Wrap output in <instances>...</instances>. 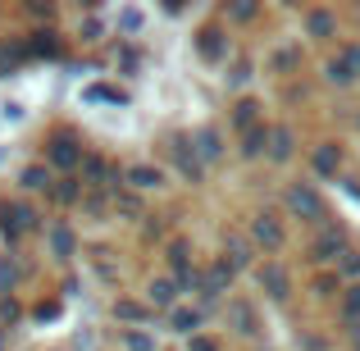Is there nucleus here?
I'll list each match as a JSON object with an SVG mask.
<instances>
[{
	"instance_id": "2eb2a0df",
	"label": "nucleus",
	"mask_w": 360,
	"mask_h": 351,
	"mask_svg": "<svg viewBox=\"0 0 360 351\" xmlns=\"http://www.w3.org/2000/svg\"><path fill=\"white\" fill-rule=\"evenodd\" d=\"M269 141H274V146H269V155H274V160H283V155L292 151V137H288V132H269Z\"/></svg>"
},
{
	"instance_id": "4be33fe9",
	"label": "nucleus",
	"mask_w": 360,
	"mask_h": 351,
	"mask_svg": "<svg viewBox=\"0 0 360 351\" xmlns=\"http://www.w3.org/2000/svg\"><path fill=\"white\" fill-rule=\"evenodd\" d=\"M260 141H264V132H251V137H246V155H260Z\"/></svg>"
},
{
	"instance_id": "20e7f679",
	"label": "nucleus",
	"mask_w": 360,
	"mask_h": 351,
	"mask_svg": "<svg viewBox=\"0 0 360 351\" xmlns=\"http://www.w3.org/2000/svg\"><path fill=\"white\" fill-rule=\"evenodd\" d=\"M174 165L183 169L187 178H201V160L192 155V146H187V141H178V146H174Z\"/></svg>"
},
{
	"instance_id": "f8f14e48",
	"label": "nucleus",
	"mask_w": 360,
	"mask_h": 351,
	"mask_svg": "<svg viewBox=\"0 0 360 351\" xmlns=\"http://www.w3.org/2000/svg\"><path fill=\"white\" fill-rule=\"evenodd\" d=\"M260 279H264V288H274V297H283V292H288V279H278V269H274V264H264Z\"/></svg>"
},
{
	"instance_id": "9b49d317",
	"label": "nucleus",
	"mask_w": 360,
	"mask_h": 351,
	"mask_svg": "<svg viewBox=\"0 0 360 351\" xmlns=\"http://www.w3.org/2000/svg\"><path fill=\"white\" fill-rule=\"evenodd\" d=\"M315 169H319V174H333V169H338V146L315 151Z\"/></svg>"
},
{
	"instance_id": "423d86ee",
	"label": "nucleus",
	"mask_w": 360,
	"mask_h": 351,
	"mask_svg": "<svg viewBox=\"0 0 360 351\" xmlns=\"http://www.w3.org/2000/svg\"><path fill=\"white\" fill-rule=\"evenodd\" d=\"M128 178H132L137 187H160V183H165V174H160L155 165H132V169H128Z\"/></svg>"
},
{
	"instance_id": "aec40b11",
	"label": "nucleus",
	"mask_w": 360,
	"mask_h": 351,
	"mask_svg": "<svg viewBox=\"0 0 360 351\" xmlns=\"http://www.w3.org/2000/svg\"><path fill=\"white\" fill-rule=\"evenodd\" d=\"M55 196H60V201H78V178H64V183L55 187Z\"/></svg>"
},
{
	"instance_id": "39448f33",
	"label": "nucleus",
	"mask_w": 360,
	"mask_h": 351,
	"mask_svg": "<svg viewBox=\"0 0 360 351\" xmlns=\"http://www.w3.org/2000/svg\"><path fill=\"white\" fill-rule=\"evenodd\" d=\"M150 301H155V306H174V301H178V279L174 283L155 279V283H150Z\"/></svg>"
},
{
	"instance_id": "9d476101",
	"label": "nucleus",
	"mask_w": 360,
	"mask_h": 351,
	"mask_svg": "<svg viewBox=\"0 0 360 351\" xmlns=\"http://www.w3.org/2000/svg\"><path fill=\"white\" fill-rule=\"evenodd\" d=\"M46 178H51V174H46V169H41V165H32V169H23V187H27V192H41V187H51V183H46Z\"/></svg>"
},
{
	"instance_id": "f257e3e1",
	"label": "nucleus",
	"mask_w": 360,
	"mask_h": 351,
	"mask_svg": "<svg viewBox=\"0 0 360 351\" xmlns=\"http://www.w3.org/2000/svg\"><path fill=\"white\" fill-rule=\"evenodd\" d=\"M283 201H288V210L297 215V219H324V210H319V196L310 192L306 183L288 187V196H283Z\"/></svg>"
},
{
	"instance_id": "f3484780",
	"label": "nucleus",
	"mask_w": 360,
	"mask_h": 351,
	"mask_svg": "<svg viewBox=\"0 0 360 351\" xmlns=\"http://www.w3.org/2000/svg\"><path fill=\"white\" fill-rule=\"evenodd\" d=\"M51 242H55V251H60V255H69V251H73V233H69V229H55V233H51Z\"/></svg>"
},
{
	"instance_id": "0eeeda50",
	"label": "nucleus",
	"mask_w": 360,
	"mask_h": 351,
	"mask_svg": "<svg viewBox=\"0 0 360 351\" xmlns=\"http://www.w3.org/2000/svg\"><path fill=\"white\" fill-rule=\"evenodd\" d=\"M251 233H255V237H260V242H264V246H278V242H283V233H278V224H274V219H269V215H260V219H255V224H251Z\"/></svg>"
},
{
	"instance_id": "412c9836",
	"label": "nucleus",
	"mask_w": 360,
	"mask_h": 351,
	"mask_svg": "<svg viewBox=\"0 0 360 351\" xmlns=\"http://www.w3.org/2000/svg\"><path fill=\"white\" fill-rule=\"evenodd\" d=\"M9 73H14V55L0 46V78H9Z\"/></svg>"
},
{
	"instance_id": "6e6552de",
	"label": "nucleus",
	"mask_w": 360,
	"mask_h": 351,
	"mask_svg": "<svg viewBox=\"0 0 360 351\" xmlns=\"http://www.w3.org/2000/svg\"><path fill=\"white\" fill-rule=\"evenodd\" d=\"M306 32H310V37H328V32H333V14H328V9L306 14Z\"/></svg>"
},
{
	"instance_id": "b1692460",
	"label": "nucleus",
	"mask_w": 360,
	"mask_h": 351,
	"mask_svg": "<svg viewBox=\"0 0 360 351\" xmlns=\"http://www.w3.org/2000/svg\"><path fill=\"white\" fill-rule=\"evenodd\" d=\"M242 260H251V246H242V242H233V264H242Z\"/></svg>"
},
{
	"instance_id": "a211bd4d",
	"label": "nucleus",
	"mask_w": 360,
	"mask_h": 351,
	"mask_svg": "<svg viewBox=\"0 0 360 351\" xmlns=\"http://www.w3.org/2000/svg\"><path fill=\"white\" fill-rule=\"evenodd\" d=\"M123 343H128V351H155V338H146V333H128Z\"/></svg>"
},
{
	"instance_id": "ddd939ff",
	"label": "nucleus",
	"mask_w": 360,
	"mask_h": 351,
	"mask_svg": "<svg viewBox=\"0 0 360 351\" xmlns=\"http://www.w3.org/2000/svg\"><path fill=\"white\" fill-rule=\"evenodd\" d=\"M201 55H205V60H219V55H224L219 32H205V37H201Z\"/></svg>"
},
{
	"instance_id": "5701e85b",
	"label": "nucleus",
	"mask_w": 360,
	"mask_h": 351,
	"mask_svg": "<svg viewBox=\"0 0 360 351\" xmlns=\"http://www.w3.org/2000/svg\"><path fill=\"white\" fill-rule=\"evenodd\" d=\"M9 283H14V264H9V260H5V264H0V292H5V288H9Z\"/></svg>"
},
{
	"instance_id": "1a4fd4ad",
	"label": "nucleus",
	"mask_w": 360,
	"mask_h": 351,
	"mask_svg": "<svg viewBox=\"0 0 360 351\" xmlns=\"http://www.w3.org/2000/svg\"><path fill=\"white\" fill-rule=\"evenodd\" d=\"M174 324H178V333H192V328L201 324V310H187V306H174Z\"/></svg>"
},
{
	"instance_id": "6ab92c4d",
	"label": "nucleus",
	"mask_w": 360,
	"mask_h": 351,
	"mask_svg": "<svg viewBox=\"0 0 360 351\" xmlns=\"http://www.w3.org/2000/svg\"><path fill=\"white\" fill-rule=\"evenodd\" d=\"M338 251H342V237H338V233H328V237H324V246H319V260H333Z\"/></svg>"
},
{
	"instance_id": "4468645a",
	"label": "nucleus",
	"mask_w": 360,
	"mask_h": 351,
	"mask_svg": "<svg viewBox=\"0 0 360 351\" xmlns=\"http://www.w3.org/2000/svg\"><path fill=\"white\" fill-rule=\"evenodd\" d=\"M192 151H201V155H210V160H214V155H219V137H214V132H201Z\"/></svg>"
},
{
	"instance_id": "393cba45",
	"label": "nucleus",
	"mask_w": 360,
	"mask_h": 351,
	"mask_svg": "<svg viewBox=\"0 0 360 351\" xmlns=\"http://www.w3.org/2000/svg\"><path fill=\"white\" fill-rule=\"evenodd\" d=\"M360 310V288H352V297H347V315H356Z\"/></svg>"
},
{
	"instance_id": "dca6fc26",
	"label": "nucleus",
	"mask_w": 360,
	"mask_h": 351,
	"mask_svg": "<svg viewBox=\"0 0 360 351\" xmlns=\"http://www.w3.org/2000/svg\"><path fill=\"white\" fill-rule=\"evenodd\" d=\"M338 60L347 64V73H352V78H360V46H347V51L338 55Z\"/></svg>"
},
{
	"instance_id": "7ed1b4c3",
	"label": "nucleus",
	"mask_w": 360,
	"mask_h": 351,
	"mask_svg": "<svg viewBox=\"0 0 360 351\" xmlns=\"http://www.w3.org/2000/svg\"><path fill=\"white\" fill-rule=\"evenodd\" d=\"M0 215H5V233H23V229H32V224H37V215L23 210V205H5Z\"/></svg>"
},
{
	"instance_id": "f03ea898",
	"label": "nucleus",
	"mask_w": 360,
	"mask_h": 351,
	"mask_svg": "<svg viewBox=\"0 0 360 351\" xmlns=\"http://www.w3.org/2000/svg\"><path fill=\"white\" fill-rule=\"evenodd\" d=\"M78 160H82L78 141H69V137H55V141H51V165H64V169H73Z\"/></svg>"
}]
</instances>
